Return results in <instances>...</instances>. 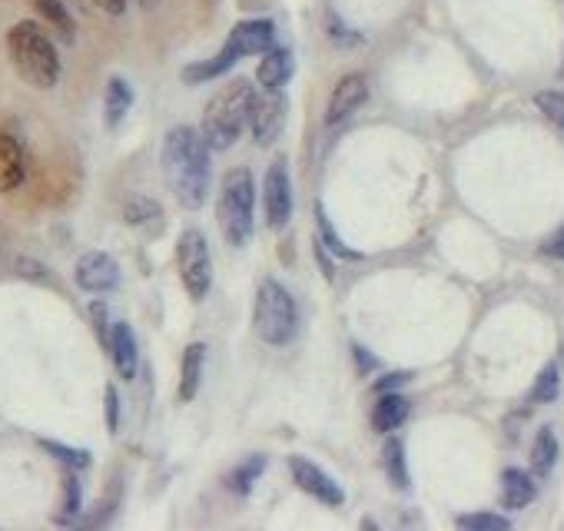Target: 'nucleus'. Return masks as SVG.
I'll list each match as a JSON object with an SVG mask.
<instances>
[{
  "label": "nucleus",
  "instance_id": "1",
  "mask_svg": "<svg viewBox=\"0 0 564 531\" xmlns=\"http://www.w3.org/2000/svg\"><path fill=\"white\" fill-rule=\"evenodd\" d=\"M163 176L186 210H200L210 196V147L193 127H176L163 140Z\"/></svg>",
  "mask_w": 564,
  "mask_h": 531
},
{
  "label": "nucleus",
  "instance_id": "2",
  "mask_svg": "<svg viewBox=\"0 0 564 531\" xmlns=\"http://www.w3.org/2000/svg\"><path fill=\"white\" fill-rule=\"evenodd\" d=\"M7 54H10L14 70L30 83V87H37V90L57 87V80H60L57 47L50 44V37L40 30V24H34V20H20V24L10 27Z\"/></svg>",
  "mask_w": 564,
  "mask_h": 531
},
{
  "label": "nucleus",
  "instance_id": "3",
  "mask_svg": "<svg viewBox=\"0 0 564 531\" xmlns=\"http://www.w3.org/2000/svg\"><path fill=\"white\" fill-rule=\"evenodd\" d=\"M256 107V90L249 80H233L216 93L203 117V140L210 150H229L249 127Z\"/></svg>",
  "mask_w": 564,
  "mask_h": 531
},
{
  "label": "nucleus",
  "instance_id": "4",
  "mask_svg": "<svg viewBox=\"0 0 564 531\" xmlns=\"http://www.w3.org/2000/svg\"><path fill=\"white\" fill-rule=\"evenodd\" d=\"M253 206H256V180L246 166H236L223 176L219 186V229L226 243L243 249L253 236Z\"/></svg>",
  "mask_w": 564,
  "mask_h": 531
},
{
  "label": "nucleus",
  "instance_id": "5",
  "mask_svg": "<svg viewBox=\"0 0 564 531\" xmlns=\"http://www.w3.org/2000/svg\"><path fill=\"white\" fill-rule=\"evenodd\" d=\"M253 326L256 336L266 342V346H286L292 342L299 329V306L292 293L276 279H266L256 293V306H253Z\"/></svg>",
  "mask_w": 564,
  "mask_h": 531
},
{
  "label": "nucleus",
  "instance_id": "6",
  "mask_svg": "<svg viewBox=\"0 0 564 531\" xmlns=\"http://www.w3.org/2000/svg\"><path fill=\"white\" fill-rule=\"evenodd\" d=\"M176 266H180V279L186 286V293L193 299H206L213 286V253L210 243L200 229H186L176 243Z\"/></svg>",
  "mask_w": 564,
  "mask_h": 531
},
{
  "label": "nucleus",
  "instance_id": "7",
  "mask_svg": "<svg viewBox=\"0 0 564 531\" xmlns=\"http://www.w3.org/2000/svg\"><path fill=\"white\" fill-rule=\"evenodd\" d=\"M289 472H292V482H296L306 495L316 498V502H322V505H336V508L346 502V492H342V485H339L332 475L322 472L316 462H309V458L292 455V458H289Z\"/></svg>",
  "mask_w": 564,
  "mask_h": 531
},
{
  "label": "nucleus",
  "instance_id": "8",
  "mask_svg": "<svg viewBox=\"0 0 564 531\" xmlns=\"http://www.w3.org/2000/svg\"><path fill=\"white\" fill-rule=\"evenodd\" d=\"M263 203H266V223L273 229H282L292 216V180L289 166L276 160L269 163L266 180H263Z\"/></svg>",
  "mask_w": 564,
  "mask_h": 531
},
{
  "label": "nucleus",
  "instance_id": "9",
  "mask_svg": "<svg viewBox=\"0 0 564 531\" xmlns=\"http://www.w3.org/2000/svg\"><path fill=\"white\" fill-rule=\"evenodd\" d=\"M73 279H77V286L87 289V293H110V289H117V283H120V266L113 256L93 249V253H83L77 259Z\"/></svg>",
  "mask_w": 564,
  "mask_h": 531
},
{
  "label": "nucleus",
  "instance_id": "10",
  "mask_svg": "<svg viewBox=\"0 0 564 531\" xmlns=\"http://www.w3.org/2000/svg\"><path fill=\"white\" fill-rule=\"evenodd\" d=\"M286 97H282L279 90H269L266 97H256V107H253V120H249V127H253V137L259 147H269L282 127H286Z\"/></svg>",
  "mask_w": 564,
  "mask_h": 531
},
{
  "label": "nucleus",
  "instance_id": "11",
  "mask_svg": "<svg viewBox=\"0 0 564 531\" xmlns=\"http://www.w3.org/2000/svg\"><path fill=\"white\" fill-rule=\"evenodd\" d=\"M369 100V80L362 74H349L336 83V90H332L329 97V107H326V123L329 127H336V123L349 120L355 110H362V103Z\"/></svg>",
  "mask_w": 564,
  "mask_h": 531
},
{
  "label": "nucleus",
  "instance_id": "12",
  "mask_svg": "<svg viewBox=\"0 0 564 531\" xmlns=\"http://www.w3.org/2000/svg\"><path fill=\"white\" fill-rule=\"evenodd\" d=\"M273 37H276V30L269 20H243V24H236L233 34H229L226 50L236 60L253 57V54H266V50L273 47Z\"/></svg>",
  "mask_w": 564,
  "mask_h": 531
},
{
  "label": "nucleus",
  "instance_id": "13",
  "mask_svg": "<svg viewBox=\"0 0 564 531\" xmlns=\"http://www.w3.org/2000/svg\"><path fill=\"white\" fill-rule=\"evenodd\" d=\"M110 359L113 366H117V372L123 379H133L137 376V366H140V349H137V336H133V329L127 326V322H117V326L110 329Z\"/></svg>",
  "mask_w": 564,
  "mask_h": 531
},
{
  "label": "nucleus",
  "instance_id": "14",
  "mask_svg": "<svg viewBox=\"0 0 564 531\" xmlns=\"http://www.w3.org/2000/svg\"><path fill=\"white\" fill-rule=\"evenodd\" d=\"M27 176V156L24 147L10 137V133L0 130V193H10L24 183Z\"/></svg>",
  "mask_w": 564,
  "mask_h": 531
},
{
  "label": "nucleus",
  "instance_id": "15",
  "mask_svg": "<svg viewBox=\"0 0 564 531\" xmlns=\"http://www.w3.org/2000/svg\"><path fill=\"white\" fill-rule=\"evenodd\" d=\"M409 412H412V402L405 399L402 392H382L379 402H375V409H372V429L389 435V432L399 429L405 419H409Z\"/></svg>",
  "mask_w": 564,
  "mask_h": 531
},
{
  "label": "nucleus",
  "instance_id": "16",
  "mask_svg": "<svg viewBox=\"0 0 564 531\" xmlns=\"http://www.w3.org/2000/svg\"><path fill=\"white\" fill-rule=\"evenodd\" d=\"M256 77L266 90H282L292 77V54L286 47H269L266 57L259 60Z\"/></svg>",
  "mask_w": 564,
  "mask_h": 531
},
{
  "label": "nucleus",
  "instance_id": "17",
  "mask_svg": "<svg viewBox=\"0 0 564 531\" xmlns=\"http://www.w3.org/2000/svg\"><path fill=\"white\" fill-rule=\"evenodd\" d=\"M203 366H206V346L203 342H190L183 352V376H180V399L193 402L203 385Z\"/></svg>",
  "mask_w": 564,
  "mask_h": 531
},
{
  "label": "nucleus",
  "instance_id": "18",
  "mask_svg": "<svg viewBox=\"0 0 564 531\" xmlns=\"http://www.w3.org/2000/svg\"><path fill=\"white\" fill-rule=\"evenodd\" d=\"M535 498V482L521 468H505L501 475V505L505 508H525Z\"/></svg>",
  "mask_w": 564,
  "mask_h": 531
},
{
  "label": "nucleus",
  "instance_id": "19",
  "mask_svg": "<svg viewBox=\"0 0 564 531\" xmlns=\"http://www.w3.org/2000/svg\"><path fill=\"white\" fill-rule=\"evenodd\" d=\"M133 103V90L130 83L123 77H110L107 83V100H103V107H107V127H120L123 117H127Z\"/></svg>",
  "mask_w": 564,
  "mask_h": 531
},
{
  "label": "nucleus",
  "instance_id": "20",
  "mask_svg": "<svg viewBox=\"0 0 564 531\" xmlns=\"http://www.w3.org/2000/svg\"><path fill=\"white\" fill-rule=\"evenodd\" d=\"M558 462V439L551 429H541L535 435V445H531V468H535V475H551V468Z\"/></svg>",
  "mask_w": 564,
  "mask_h": 531
},
{
  "label": "nucleus",
  "instance_id": "21",
  "mask_svg": "<svg viewBox=\"0 0 564 531\" xmlns=\"http://www.w3.org/2000/svg\"><path fill=\"white\" fill-rule=\"evenodd\" d=\"M382 465H385V475H389V482L405 492L409 488V465H405V445L399 439H389L382 449Z\"/></svg>",
  "mask_w": 564,
  "mask_h": 531
},
{
  "label": "nucleus",
  "instance_id": "22",
  "mask_svg": "<svg viewBox=\"0 0 564 531\" xmlns=\"http://www.w3.org/2000/svg\"><path fill=\"white\" fill-rule=\"evenodd\" d=\"M236 64V57L229 54V50L223 47L219 50V54L213 57V60H203V64H193V67H186L183 70V80L186 83H200V80H213V77H219V74H226L229 67Z\"/></svg>",
  "mask_w": 564,
  "mask_h": 531
},
{
  "label": "nucleus",
  "instance_id": "23",
  "mask_svg": "<svg viewBox=\"0 0 564 531\" xmlns=\"http://www.w3.org/2000/svg\"><path fill=\"white\" fill-rule=\"evenodd\" d=\"M34 4H37L40 14H44L47 24L57 27L60 37L73 40V17H70V10L64 7V0H34Z\"/></svg>",
  "mask_w": 564,
  "mask_h": 531
},
{
  "label": "nucleus",
  "instance_id": "24",
  "mask_svg": "<svg viewBox=\"0 0 564 531\" xmlns=\"http://www.w3.org/2000/svg\"><path fill=\"white\" fill-rule=\"evenodd\" d=\"M558 389H561V376H558V366L551 362V366L541 369V376L535 379V385H531V402H535V405L555 402Z\"/></svg>",
  "mask_w": 564,
  "mask_h": 531
},
{
  "label": "nucleus",
  "instance_id": "25",
  "mask_svg": "<svg viewBox=\"0 0 564 531\" xmlns=\"http://www.w3.org/2000/svg\"><path fill=\"white\" fill-rule=\"evenodd\" d=\"M263 468H266V458L259 455V458H249L246 465H239L233 475H229V488H233V492H239V495H246L249 488H253V482L259 475H263Z\"/></svg>",
  "mask_w": 564,
  "mask_h": 531
},
{
  "label": "nucleus",
  "instance_id": "26",
  "mask_svg": "<svg viewBox=\"0 0 564 531\" xmlns=\"http://www.w3.org/2000/svg\"><path fill=\"white\" fill-rule=\"evenodd\" d=\"M535 107L545 113V117L564 133V93L561 90H541V93H535Z\"/></svg>",
  "mask_w": 564,
  "mask_h": 531
},
{
  "label": "nucleus",
  "instance_id": "27",
  "mask_svg": "<svg viewBox=\"0 0 564 531\" xmlns=\"http://www.w3.org/2000/svg\"><path fill=\"white\" fill-rule=\"evenodd\" d=\"M458 528H468V531H508L511 522L505 515L478 512V515H462V518H458Z\"/></svg>",
  "mask_w": 564,
  "mask_h": 531
},
{
  "label": "nucleus",
  "instance_id": "28",
  "mask_svg": "<svg viewBox=\"0 0 564 531\" xmlns=\"http://www.w3.org/2000/svg\"><path fill=\"white\" fill-rule=\"evenodd\" d=\"M44 449L54 452V458L67 462L70 468H87L90 465V452H83V449H67V445H57V442H44Z\"/></svg>",
  "mask_w": 564,
  "mask_h": 531
},
{
  "label": "nucleus",
  "instance_id": "29",
  "mask_svg": "<svg viewBox=\"0 0 564 531\" xmlns=\"http://www.w3.org/2000/svg\"><path fill=\"white\" fill-rule=\"evenodd\" d=\"M319 229H322V239H326V246L332 249V253L342 256V259H359V253H355V249H349L336 233H332V226H329L326 213H322V210H319Z\"/></svg>",
  "mask_w": 564,
  "mask_h": 531
},
{
  "label": "nucleus",
  "instance_id": "30",
  "mask_svg": "<svg viewBox=\"0 0 564 531\" xmlns=\"http://www.w3.org/2000/svg\"><path fill=\"white\" fill-rule=\"evenodd\" d=\"M153 216H160V206L156 203H150V200H130L127 203V223L143 226L146 220H153Z\"/></svg>",
  "mask_w": 564,
  "mask_h": 531
},
{
  "label": "nucleus",
  "instance_id": "31",
  "mask_svg": "<svg viewBox=\"0 0 564 531\" xmlns=\"http://www.w3.org/2000/svg\"><path fill=\"white\" fill-rule=\"evenodd\" d=\"M541 253L551 256V259H564V226L555 229L548 239H545V246H541Z\"/></svg>",
  "mask_w": 564,
  "mask_h": 531
},
{
  "label": "nucleus",
  "instance_id": "32",
  "mask_svg": "<svg viewBox=\"0 0 564 531\" xmlns=\"http://www.w3.org/2000/svg\"><path fill=\"white\" fill-rule=\"evenodd\" d=\"M107 422H110V429H117L120 425V399H117V389H107Z\"/></svg>",
  "mask_w": 564,
  "mask_h": 531
},
{
  "label": "nucleus",
  "instance_id": "33",
  "mask_svg": "<svg viewBox=\"0 0 564 531\" xmlns=\"http://www.w3.org/2000/svg\"><path fill=\"white\" fill-rule=\"evenodd\" d=\"M80 512V485L77 478H67V515H77Z\"/></svg>",
  "mask_w": 564,
  "mask_h": 531
},
{
  "label": "nucleus",
  "instance_id": "34",
  "mask_svg": "<svg viewBox=\"0 0 564 531\" xmlns=\"http://www.w3.org/2000/svg\"><path fill=\"white\" fill-rule=\"evenodd\" d=\"M405 382H409V372H392L389 379L375 382V389H379V392H395V385H405Z\"/></svg>",
  "mask_w": 564,
  "mask_h": 531
},
{
  "label": "nucleus",
  "instance_id": "35",
  "mask_svg": "<svg viewBox=\"0 0 564 531\" xmlns=\"http://www.w3.org/2000/svg\"><path fill=\"white\" fill-rule=\"evenodd\" d=\"M93 4H97L100 10H107L110 17H120L123 10H127V0H93Z\"/></svg>",
  "mask_w": 564,
  "mask_h": 531
},
{
  "label": "nucleus",
  "instance_id": "36",
  "mask_svg": "<svg viewBox=\"0 0 564 531\" xmlns=\"http://www.w3.org/2000/svg\"><path fill=\"white\" fill-rule=\"evenodd\" d=\"M140 7H146V10H153V7H160V0H137Z\"/></svg>",
  "mask_w": 564,
  "mask_h": 531
}]
</instances>
